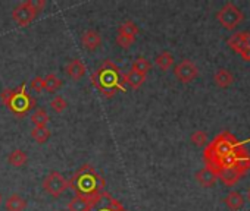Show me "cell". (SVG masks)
Here are the masks:
<instances>
[{
  "mask_svg": "<svg viewBox=\"0 0 250 211\" xmlns=\"http://www.w3.org/2000/svg\"><path fill=\"white\" fill-rule=\"evenodd\" d=\"M203 158L208 169H210L216 176L231 167H247L250 169V154L246 147L238 142V140L229 134L222 132L210 141L205 151Z\"/></svg>",
  "mask_w": 250,
  "mask_h": 211,
  "instance_id": "obj_1",
  "label": "cell"
},
{
  "mask_svg": "<svg viewBox=\"0 0 250 211\" xmlns=\"http://www.w3.org/2000/svg\"><path fill=\"white\" fill-rule=\"evenodd\" d=\"M69 189L75 192V196L84 198L91 204H99L106 193L104 179L93 169L91 164H83L68 180Z\"/></svg>",
  "mask_w": 250,
  "mask_h": 211,
  "instance_id": "obj_2",
  "label": "cell"
},
{
  "mask_svg": "<svg viewBox=\"0 0 250 211\" xmlns=\"http://www.w3.org/2000/svg\"><path fill=\"white\" fill-rule=\"evenodd\" d=\"M121 69L112 62L104 60L93 73H91V84L100 91V94L106 98H112L118 91L125 92L127 87L124 85Z\"/></svg>",
  "mask_w": 250,
  "mask_h": 211,
  "instance_id": "obj_3",
  "label": "cell"
},
{
  "mask_svg": "<svg viewBox=\"0 0 250 211\" xmlns=\"http://www.w3.org/2000/svg\"><path fill=\"white\" fill-rule=\"evenodd\" d=\"M0 100L18 118H25L36 107V98L28 94L25 84L18 88H5L0 92Z\"/></svg>",
  "mask_w": 250,
  "mask_h": 211,
  "instance_id": "obj_4",
  "label": "cell"
},
{
  "mask_svg": "<svg viewBox=\"0 0 250 211\" xmlns=\"http://www.w3.org/2000/svg\"><path fill=\"white\" fill-rule=\"evenodd\" d=\"M44 0H27V2L20 3L12 11V18L18 22V25L27 27L37 18V15L44 9Z\"/></svg>",
  "mask_w": 250,
  "mask_h": 211,
  "instance_id": "obj_5",
  "label": "cell"
},
{
  "mask_svg": "<svg viewBox=\"0 0 250 211\" xmlns=\"http://www.w3.org/2000/svg\"><path fill=\"white\" fill-rule=\"evenodd\" d=\"M216 18H218L219 24L225 30H229V31H234L235 28H238L240 24H243V21H244V15L240 11V8L231 2L225 3L219 9V12L216 14Z\"/></svg>",
  "mask_w": 250,
  "mask_h": 211,
  "instance_id": "obj_6",
  "label": "cell"
},
{
  "mask_svg": "<svg viewBox=\"0 0 250 211\" xmlns=\"http://www.w3.org/2000/svg\"><path fill=\"white\" fill-rule=\"evenodd\" d=\"M140 30L137 27L136 22L133 21H125L122 22L119 27H118V31H116V44L122 49H130L136 40H137V35H139Z\"/></svg>",
  "mask_w": 250,
  "mask_h": 211,
  "instance_id": "obj_7",
  "label": "cell"
},
{
  "mask_svg": "<svg viewBox=\"0 0 250 211\" xmlns=\"http://www.w3.org/2000/svg\"><path fill=\"white\" fill-rule=\"evenodd\" d=\"M43 189L53 198H58L62 193H65L66 189H69V183L59 172L53 170L46 175V177L43 180Z\"/></svg>",
  "mask_w": 250,
  "mask_h": 211,
  "instance_id": "obj_8",
  "label": "cell"
},
{
  "mask_svg": "<svg viewBox=\"0 0 250 211\" xmlns=\"http://www.w3.org/2000/svg\"><path fill=\"white\" fill-rule=\"evenodd\" d=\"M174 75L175 78L183 82V84H188L191 81H194L199 76V68L196 66V63H193L188 59L181 60L178 65L174 66Z\"/></svg>",
  "mask_w": 250,
  "mask_h": 211,
  "instance_id": "obj_9",
  "label": "cell"
},
{
  "mask_svg": "<svg viewBox=\"0 0 250 211\" xmlns=\"http://www.w3.org/2000/svg\"><path fill=\"white\" fill-rule=\"evenodd\" d=\"M227 44H228V47H229L234 53L240 54V52H243L244 49L250 47V33H247V31L235 33V34H232V35L227 40Z\"/></svg>",
  "mask_w": 250,
  "mask_h": 211,
  "instance_id": "obj_10",
  "label": "cell"
},
{
  "mask_svg": "<svg viewBox=\"0 0 250 211\" xmlns=\"http://www.w3.org/2000/svg\"><path fill=\"white\" fill-rule=\"evenodd\" d=\"M91 211H128L122 205V202H119L116 198H113L110 193H104V196L100 199L99 204H96L93 207Z\"/></svg>",
  "mask_w": 250,
  "mask_h": 211,
  "instance_id": "obj_11",
  "label": "cell"
},
{
  "mask_svg": "<svg viewBox=\"0 0 250 211\" xmlns=\"http://www.w3.org/2000/svg\"><path fill=\"white\" fill-rule=\"evenodd\" d=\"M247 170H249L247 167H231V169H227V170L221 172L218 175V177L227 186H232V185H235L241 179V176H244L247 173Z\"/></svg>",
  "mask_w": 250,
  "mask_h": 211,
  "instance_id": "obj_12",
  "label": "cell"
},
{
  "mask_svg": "<svg viewBox=\"0 0 250 211\" xmlns=\"http://www.w3.org/2000/svg\"><path fill=\"white\" fill-rule=\"evenodd\" d=\"M81 43L87 50H96L102 46V35L96 30H87L81 34Z\"/></svg>",
  "mask_w": 250,
  "mask_h": 211,
  "instance_id": "obj_13",
  "label": "cell"
},
{
  "mask_svg": "<svg viewBox=\"0 0 250 211\" xmlns=\"http://www.w3.org/2000/svg\"><path fill=\"white\" fill-rule=\"evenodd\" d=\"M87 66L81 59H72L71 62H68V65L65 66V72L68 73L69 78H72L74 81L81 79L85 75Z\"/></svg>",
  "mask_w": 250,
  "mask_h": 211,
  "instance_id": "obj_14",
  "label": "cell"
},
{
  "mask_svg": "<svg viewBox=\"0 0 250 211\" xmlns=\"http://www.w3.org/2000/svg\"><path fill=\"white\" fill-rule=\"evenodd\" d=\"M122 79H124V85L125 87L128 85L131 89H139L146 82V75L137 73L134 70H128L127 73L122 75Z\"/></svg>",
  "mask_w": 250,
  "mask_h": 211,
  "instance_id": "obj_15",
  "label": "cell"
},
{
  "mask_svg": "<svg viewBox=\"0 0 250 211\" xmlns=\"http://www.w3.org/2000/svg\"><path fill=\"white\" fill-rule=\"evenodd\" d=\"M213 81H215L216 87H219V88H228V87H231L232 82H234V75H232L228 69L221 68V69H218V70L215 72Z\"/></svg>",
  "mask_w": 250,
  "mask_h": 211,
  "instance_id": "obj_16",
  "label": "cell"
},
{
  "mask_svg": "<svg viewBox=\"0 0 250 211\" xmlns=\"http://www.w3.org/2000/svg\"><path fill=\"white\" fill-rule=\"evenodd\" d=\"M216 179H218V176H216L210 169H208V167H203L202 170H199V172L196 173V180H197L202 186H205V188L213 186L215 182H216Z\"/></svg>",
  "mask_w": 250,
  "mask_h": 211,
  "instance_id": "obj_17",
  "label": "cell"
},
{
  "mask_svg": "<svg viewBox=\"0 0 250 211\" xmlns=\"http://www.w3.org/2000/svg\"><path fill=\"white\" fill-rule=\"evenodd\" d=\"M93 207H94V204H91L90 201L80 198V196H74L66 205L68 211H91Z\"/></svg>",
  "mask_w": 250,
  "mask_h": 211,
  "instance_id": "obj_18",
  "label": "cell"
},
{
  "mask_svg": "<svg viewBox=\"0 0 250 211\" xmlns=\"http://www.w3.org/2000/svg\"><path fill=\"white\" fill-rule=\"evenodd\" d=\"M27 208V201L20 193H12L6 199V210L8 211H24Z\"/></svg>",
  "mask_w": 250,
  "mask_h": 211,
  "instance_id": "obj_19",
  "label": "cell"
},
{
  "mask_svg": "<svg viewBox=\"0 0 250 211\" xmlns=\"http://www.w3.org/2000/svg\"><path fill=\"white\" fill-rule=\"evenodd\" d=\"M225 205L229 208V210H232V211H237V210H240L243 205H244V198H243V195L240 193V192H235V191H232V192H229L227 196H225Z\"/></svg>",
  "mask_w": 250,
  "mask_h": 211,
  "instance_id": "obj_20",
  "label": "cell"
},
{
  "mask_svg": "<svg viewBox=\"0 0 250 211\" xmlns=\"http://www.w3.org/2000/svg\"><path fill=\"white\" fill-rule=\"evenodd\" d=\"M8 161H9V164L14 166V167H21V166H24V164L28 161V156H27V153H25L24 150L18 148V150H14V151L9 154Z\"/></svg>",
  "mask_w": 250,
  "mask_h": 211,
  "instance_id": "obj_21",
  "label": "cell"
},
{
  "mask_svg": "<svg viewBox=\"0 0 250 211\" xmlns=\"http://www.w3.org/2000/svg\"><path fill=\"white\" fill-rule=\"evenodd\" d=\"M155 63L162 69V70H169L174 65V56L169 52H162L156 56Z\"/></svg>",
  "mask_w": 250,
  "mask_h": 211,
  "instance_id": "obj_22",
  "label": "cell"
},
{
  "mask_svg": "<svg viewBox=\"0 0 250 211\" xmlns=\"http://www.w3.org/2000/svg\"><path fill=\"white\" fill-rule=\"evenodd\" d=\"M31 138L39 144H44L50 138V131L47 126H34L31 129Z\"/></svg>",
  "mask_w": 250,
  "mask_h": 211,
  "instance_id": "obj_23",
  "label": "cell"
},
{
  "mask_svg": "<svg viewBox=\"0 0 250 211\" xmlns=\"http://www.w3.org/2000/svg\"><path fill=\"white\" fill-rule=\"evenodd\" d=\"M152 69V63L145 59V57H137L134 62H133V66H131V70L137 72V73H142V75H147Z\"/></svg>",
  "mask_w": 250,
  "mask_h": 211,
  "instance_id": "obj_24",
  "label": "cell"
},
{
  "mask_svg": "<svg viewBox=\"0 0 250 211\" xmlns=\"http://www.w3.org/2000/svg\"><path fill=\"white\" fill-rule=\"evenodd\" d=\"M49 121H50V118L44 109H37L31 115V122L34 123V126H47Z\"/></svg>",
  "mask_w": 250,
  "mask_h": 211,
  "instance_id": "obj_25",
  "label": "cell"
},
{
  "mask_svg": "<svg viewBox=\"0 0 250 211\" xmlns=\"http://www.w3.org/2000/svg\"><path fill=\"white\" fill-rule=\"evenodd\" d=\"M43 79H44V89H46L47 92H55L58 88L62 87V81H61L55 73H49V75H46Z\"/></svg>",
  "mask_w": 250,
  "mask_h": 211,
  "instance_id": "obj_26",
  "label": "cell"
},
{
  "mask_svg": "<svg viewBox=\"0 0 250 211\" xmlns=\"http://www.w3.org/2000/svg\"><path fill=\"white\" fill-rule=\"evenodd\" d=\"M50 107H52V110H53L55 113H62V112L66 110L68 103H66V100H65L62 95H56V97H53V100L50 101Z\"/></svg>",
  "mask_w": 250,
  "mask_h": 211,
  "instance_id": "obj_27",
  "label": "cell"
},
{
  "mask_svg": "<svg viewBox=\"0 0 250 211\" xmlns=\"http://www.w3.org/2000/svg\"><path fill=\"white\" fill-rule=\"evenodd\" d=\"M190 141L196 145V147H203L208 145V134L205 131H196L191 134Z\"/></svg>",
  "mask_w": 250,
  "mask_h": 211,
  "instance_id": "obj_28",
  "label": "cell"
},
{
  "mask_svg": "<svg viewBox=\"0 0 250 211\" xmlns=\"http://www.w3.org/2000/svg\"><path fill=\"white\" fill-rule=\"evenodd\" d=\"M31 89L36 91L37 94L42 92V91H44V79L42 76H34L31 79Z\"/></svg>",
  "mask_w": 250,
  "mask_h": 211,
  "instance_id": "obj_29",
  "label": "cell"
},
{
  "mask_svg": "<svg viewBox=\"0 0 250 211\" xmlns=\"http://www.w3.org/2000/svg\"><path fill=\"white\" fill-rule=\"evenodd\" d=\"M247 199H249V201H250V189H249V191H247Z\"/></svg>",
  "mask_w": 250,
  "mask_h": 211,
  "instance_id": "obj_30",
  "label": "cell"
},
{
  "mask_svg": "<svg viewBox=\"0 0 250 211\" xmlns=\"http://www.w3.org/2000/svg\"><path fill=\"white\" fill-rule=\"evenodd\" d=\"M0 202H2V193H0Z\"/></svg>",
  "mask_w": 250,
  "mask_h": 211,
  "instance_id": "obj_31",
  "label": "cell"
}]
</instances>
